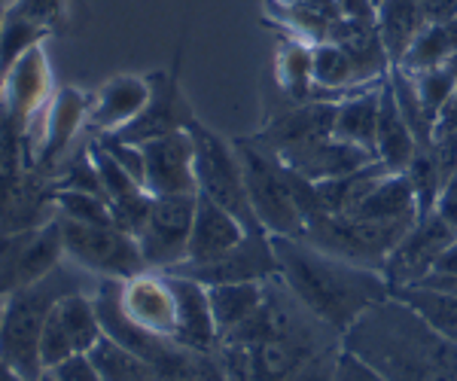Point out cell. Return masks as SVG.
Instances as JSON below:
<instances>
[{
    "instance_id": "6da1fadb",
    "label": "cell",
    "mask_w": 457,
    "mask_h": 381,
    "mask_svg": "<svg viewBox=\"0 0 457 381\" xmlns=\"http://www.w3.org/2000/svg\"><path fill=\"white\" fill-rule=\"evenodd\" d=\"M342 348L387 381H457V342L439 335L415 309L387 296L345 329Z\"/></svg>"
},
{
    "instance_id": "7a4b0ae2",
    "label": "cell",
    "mask_w": 457,
    "mask_h": 381,
    "mask_svg": "<svg viewBox=\"0 0 457 381\" xmlns=\"http://www.w3.org/2000/svg\"><path fill=\"white\" fill-rule=\"evenodd\" d=\"M278 277L320 324L345 335L353 320L390 296V284L375 269L333 256L305 238L271 236Z\"/></svg>"
},
{
    "instance_id": "3957f363",
    "label": "cell",
    "mask_w": 457,
    "mask_h": 381,
    "mask_svg": "<svg viewBox=\"0 0 457 381\" xmlns=\"http://www.w3.org/2000/svg\"><path fill=\"white\" fill-rule=\"evenodd\" d=\"M86 290L83 269L62 262L40 281L19 287L16 293L4 296V318H0V360L19 369L25 378H43L40 360V335L49 311L64 293Z\"/></svg>"
},
{
    "instance_id": "277c9868",
    "label": "cell",
    "mask_w": 457,
    "mask_h": 381,
    "mask_svg": "<svg viewBox=\"0 0 457 381\" xmlns=\"http://www.w3.org/2000/svg\"><path fill=\"white\" fill-rule=\"evenodd\" d=\"M235 153H238L241 171H245L247 195L253 204V214L269 236L302 238L305 219L296 199V174L284 165V159L275 150H269L260 137H238Z\"/></svg>"
},
{
    "instance_id": "5b68a950",
    "label": "cell",
    "mask_w": 457,
    "mask_h": 381,
    "mask_svg": "<svg viewBox=\"0 0 457 381\" xmlns=\"http://www.w3.org/2000/svg\"><path fill=\"white\" fill-rule=\"evenodd\" d=\"M187 128H189L193 144H195L198 195H208L211 202H217L220 208H226L232 217H238L241 226H245L250 236H269L253 214V204H250L245 171H241L235 144L223 141L217 131H211L204 122H198V120L189 122Z\"/></svg>"
},
{
    "instance_id": "8992f818",
    "label": "cell",
    "mask_w": 457,
    "mask_h": 381,
    "mask_svg": "<svg viewBox=\"0 0 457 381\" xmlns=\"http://www.w3.org/2000/svg\"><path fill=\"white\" fill-rule=\"evenodd\" d=\"M64 241V260L101 281H129V277L150 272L137 238L120 226H95L79 219L58 217Z\"/></svg>"
},
{
    "instance_id": "52a82bcc",
    "label": "cell",
    "mask_w": 457,
    "mask_h": 381,
    "mask_svg": "<svg viewBox=\"0 0 457 381\" xmlns=\"http://www.w3.org/2000/svg\"><path fill=\"white\" fill-rule=\"evenodd\" d=\"M409 229H403V226L370 223V219H360V217L312 214L305 219L302 238L333 256H342V260H348V262H357V266L381 272L387 253L400 244V238Z\"/></svg>"
},
{
    "instance_id": "ba28073f",
    "label": "cell",
    "mask_w": 457,
    "mask_h": 381,
    "mask_svg": "<svg viewBox=\"0 0 457 381\" xmlns=\"http://www.w3.org/2000/svg\"><path fill=\"white\" fill-rule=\"evenodd\" d=\"M64 262V241L58 217L43 226L0 232V299L40 281Z\"/></svg>"
},
{
    "instance_id": "9c48e42d",
    "label": "cell",
    "mask_w": 457,
    "mask_h": 381,
    "mask_svg": "<svg viewBox=\"0 0 457 381\" xmlns=\"http://www.w3.org/2000/svg\"><path fill=\"white\" fill-rule=\"evenodd\" d=\"M101 335H104V327H101L98 309H95V296H88V290L64 293L53 305V311H49L46 324H43V335H40L43 372L49 366L68 360L73 354H88V351L98 345Z\"/></svg>"
},
{
    "instance_id": "30bf717a",
    "label": "cell",
    "mask_w": 457,
    "mask_h": 381,
    "mask_svg": "<svg viewBox=\"0 0 457 381\" xmlns=\"http://www.w3.org/2000/svg\"><path fill=\"white\" fill-rule=\"evenodd\" d=\"M71 21V0H12L0 10V79L25 53L62 34Z\"/></svg>"
},
{
    "instance_id": "8fae6325",
    "label": "cell",
    "mask_w": 457,
    "mask_h": 381,
    "mask_svg": "<svg viewBox=\"0 0 457 381\" xmlns=\"http://www.w3.org/2000/svg\"><path fill=\"white\" fill-rule=\"evenodd\" d=\"M198 195H162L153 199L150 217L137 232V247L144 253L146 269L171 272L189 256V236H193Z\"/></svg>"
},
{
    "instance_id": "7c38bea8",
    "label": "cell",
    "mask_w": 457,
    "mask_h": 381,
    "mask_svg": "<svg viewBox=\"0 0 457 381\" xmlns=\"http://www.w3.org/2000/svg\"><path fill=\"white\" fill-rule=\"evenodd\" d=\"M454 238H457V229L439 214V211H430V214L418 217L415 226L400 238V244L387 253L385 269H381L390 290L421 284L427 275L436 272L439 260L445 256L448 247L454 244Z\"/></svg>"
},
{
    "instance_id": "4fadbf2b",
    "label": "cell",
    "mask_w": 457,
    "mask_h": 381,
    "mask_svg": "<svg viewBox=\"0 0 457 381\" xmlns=\"http://www.w3.org/2000/svg\"><path fill=\"white\" fill-rule=\"evenodd\" d=\"M144 153V189L153 199L162 195H198L195 144L189 128L137 144Z\"/></svg>"
},
{
    "instance_id": "5bb4252c",
    "label": "cell",
    "mask_w": 457,
    "mask_h": 381,
    "mask_svg": "<svg viewBox=\"0 0 457 381\" xmlns=\"http://www.w3.org/2000/svg\"><path fill=\"white\" fill-rule=\"evenodd\" d=\"M53 68H49L46 49L34 46L12 64V70L4 77V89H0V107L12 122L28 131L34 126L37 116L46 110L53 101Z\"/></svg>"
},
{
    "instance_id": "9a60e30c",
    "label": "cell",
    "mask_w": 457,
    "mask_h": 381,
    "mask_svg": "<svg viewBox=\"0 0 457 381\" xmlns=\"http://www.w3.org/2000/svg\"><path fill=\"white\" fill-rule=\"evenodd\" d=\"M165 275H183L193 281L213 287V284H238V281H265L278 275V260L271 251V236H247L235 251L213 262H180L177 269Z\"/></svg>"
},
{
    "instance_id": "2e32d148",
    "label": "cell",
    "mask_w": 457,
    "mask_h": 381,
    "mask_svg": "<svg viewBox=\"0 0 457 381\" xmlns=\"http://www.w3.org/2000/svg\"><path fill=\"white\" fill-rule=\"evenodd\" d=\"M120 305L131 324L174 342L177 302H174L171 277L165 272L162 275L141 272L129 277V281H120Z\"/></svg>"
},
{
    "instance_id": "e0dca14e",
    "label": "cell",
    "mask_w": 457,
    "mask_h": 381,
    "mask_svg": "<svg viewBox=\"0 0 457 381\" xmlns=\"http://www.w3.org/2000/svg\"><path fill=\"white\" fill-rule=\"evenodd\" d=\"M336 104L338 101H329V98L290 104V107L278 110L275 120H271L256 137H260L269 150H275L278 156L299 150V146L317 144L336 131Z\"/></svg>"
},
{
    "instance_id": "ac0fdd59",
    "label": "cell",
    "mask_w": 457,
    "mask_h": 381,
    "mask_svg": "<svg viewBox=\"0 0 457 381\" xmlns=\"http://www.w3.org/2000/svg\"><path fill=\"white\" fill-rule=\"evenodd\" d=\"M150 104L144 107V113L137 116L135 122H129L125 128L113 131L122 141L129 144H144L153 141V137L171 135V131L187 128L189 122L195 120L193 110L187 107L180 95V83H177V73H150Z\"/></svg>"
},
{
    "instance_id": "d6986e66",
    "label": "cell",
    "mask_w": 457,
    "mask_h": 381,
    "mask_svg": "<svg viewBox=\"0 0 457 381\" xmlns=\"http://www.w3.org/2000/svg\"><path fill=\"white\" fill-rule=\"evenodd\" d=\"M150 77H113L88 98V116L86 126L95 135H110L120 131L129 122H135L150 104Z\"/></svg>"
},
{
    "instance_id": "ffe728a7",
    "label": "cell",
    "mask_w": 457,
    "mask_h": 381,
    "mask_svg": "<svg viewBox=\"0 0 457 381\" xmlns=\"http://www.w3.org/2000/svg\"><path fill=\"white\" fill-rule=\"evenodd\" d=\"M168 277H171V290L177 302L174 342L180 348L198 351V354H213L220 345V329L211 311L208 287L183 275H168Z\"/></svg>"
},
{
    "instance_id": "44dd1931",
    "label": "cell",
    "mask_w": 457,
    "mask_h": 381,
    "mask_svg": "<svg viewBox=\"0 0 457 381\" xmlns=\"http://www.w3.org/2000/svg\"><path fill=\"white\" fill-rule=\"evenodd\" d=\"M327 40L338 43V46L348 53L351 64H353V73H357V86L366 89V86H378L387 79L390 62L385 43H381V34L375 28V19H351V16H342L329 28Z\"/></svg>"
},
{
    "instance_id": "7402d4cb",
    "label": "cell",
    "mask_w": 457,
    "mask_h": 381,
    "mask_svg": "<svg viewBox=\"0 0 457 381\" xmlns=\"http://www.w3.org/2000/svg\"><path fill=\"white\" fill-rule=\"evenodd\" d=\"M284 165L293 168L299 178L312 180V183H320V180H329V178H342V174H351V171H360V168L372 165L375 162V153L363 150L357 144H348L342 137L329 135L317 144H308V146H299L293 153H284Z\"/></svg>"
},
{
    "instance_id": "603a6c76",
    "label": "cell",
    "mask_w": 457,
    "mask_h": 381,
    "mask_svg": "<svg viewBox=\"0 0 457 381\" xmlns=\"http://www.w3.org/2000/svg\"><path fill=\"white\" fill-rule=\"evenodd\" d=\"M250 232L241 226L238 217H232L226 208H220L217 202H211L208 195L195 199V219H193V236H189V256L187 262H213L220 256L241 244Z\"/></svg>"
},
{
    "instance_id": "cb8c5ba5",
    "label": "cell",
    "mask_w": 457,
    "mask_h": 381,
    "mask_svg": "<svg viewBox=\"0 0 457 381\" xmlns=\"http://www.w3.org/2000/svg\"><path fill=\"white\" fill-rule=\"evenodd\" d=\"M418 153V141L411 135L409 122L403 120L400 104H396L390 83H381V110H378V131H375V159L387 168L390 174H405Z\"/></svg>"
},
{
    "instance_id": "d4e9b609",
    "label": "cell",
    "mask_w": 457,
    "mask_h": 381,
    "mask_svg": "<svg viewBox=\"0 0 457 381\" xmlns=\"http://www.w3.org/2000/svg\"><path fill=\"white\" fill-rule=\"evenodd\" d=\"M351 217L370 219V223L381 226H403V229L415 226L421 211H418V195L411 189V180L405 174H385L378 180V186L366 195V202Z\"/></svg>"
},
{
    "instance_id": "484cf974",
    "label": "cell",
    "mask_w": 457,
    "mask_h": 381,
    "mask_svg": "<svg viewBox=\"0 0 457 381\" xmlns=\"http://www.w3.org/2000/svg\"><path fill=\"white\" fill-rule=\"evenodd\" d=\"M378 110H381V83L342 95V101L336 104V131L333 135L375 153Z\"/></svg>"
},
{
    "instance_id": "4316f807",
    "label": "cell",
    "mask_w": 457,
    "mask_h": 381,
    "mask_svg": "<svg viewBox=\"0 0 457 381\" xmlns=\"http://www.w3.org/2000/svg\"><path fill=\"white\" fill-rule=\"evenodd\" d=\"M375 28H378L381 43H385L390 62L396 68L411 49V43L418 40V34L427 28L421 0H385V4H378L375 6Z\"/></svg>"
},
{
    "instance_id": "83f0119b",
    "label": "cell",
    "mask_w": 457,
    "mask_h": 381,
    "mask_svg": "<svg viewBox=\"0 0 457 381\" xmlns=\"http://www.w3.org/2000/svg\"><path fill=\"white\" fill-rule=\"evenodd\" d=\"M269 281V277H265ZM265 281H238V284H213L208 287L211 311L217 320L220 339L228 335L232 329L247 324L256 311H260L265 299Z\"/></svg>"
},
{
    "instance_id": "f1b7e54d",
    "label": "cell",
    "mask_w": 457,
    "mask_h": 381,
    "mask_svg": "<svg viewBox=\"0 0 457 381\" xmlns=\"http://www.w3.org/2000/svg\"><path fill=\"white\" fill-rule=\"evenodd\" d=\"M269 6L275 10V19L305 43L327 40L329 28L342 19L338 0H269Z\"/></svg>"
},
{
    "instance_id": "f546056e",
    "label": "cell",
    "mask_w": 457,
    "mask_h": 381,
    "mask_svg": "<svg viewBox=\"0 0 457 381\" xmlns=\"http://www.w3.org/2000/svg\"><path fill=\"white\" fill-rule=\"evenodd\" d=\"M390 296L403 299L409 309H415L424 318V324L436 329L439 335L457 342V296L454 293L424 287V284H409V287L390 290Z\"/></svg>"
},
{
    "instance_id": "4dcf8cb0",
    "label": "cell",
    "mask_w": 457,
    "mask_h": 381,
    "mask_svg": "<svg viewBox=\"0 0 457 381\" xmlns=\"http://www.w3.org/2000/svg\"><path fill=\"white\" fill-rule=\"evenodd\" d=\"M278 83L293 104H305V101H327V95L314 86L312 77V43L290 40L284 43L281 55H278ZM336 101V98H329Z\"/></svg>"
},
{
    "instance_id": "1f68e13d",
    "label": "cell",
    "mask_w": 457,
    "mask_h": 381,
    "mask_svg": "<svg viewBox=\"0 0 457 381\" xmlns=\"http://www.w3.org/2000/svg\"><path fill=\"white\" fill-rule=\"evenodd\" d=\"M88 357H92L101 381H162L156 366L120 345L116 339H110L107 333L98 339V345L88 351Z\"/></svg>"
},
{
    "instance_id": "d6a6232c",
    "label": "cell",
    "mask_w": 457,
    "mask_h": 381,
    "mask_svg": "<svg viewBox=\"0 0 457 381\" xmlns=\"http://www.w3.org/2000/svg\"><path fill=\"white\" fill-rule=\"evenodd\" d=\"M454 58H457V19H448V21H436V25H427L396 68L409 73H421L430 68H442V64L454 62Z\"/></svg>"
},
{
    "instance_id": "836d02e7",
    "label": "cell",
    "mask_w": 457,
    "mask_h": 381,
    "mask_svg": "<svg viewBox=\"0 0 457 381\" xmlns=\"http://www.w3.org/2000/svg\"><path fill=\"white\" fill-rule=\"evenodd\" d=\"M312 77L327 98H342V95L360 89L348 53L333 40L312 43Z\"/></svg>"
},
{
    "instance_id": "e575fe53",
    "label": "cell",
    "mask_w": 457,
    "mask_h": 381,
    "mask_svg": "<svg viewBox=\"0 0 457 381\" xmlns=\"http://www.w3.org/2000/svg\"><path fill=\"white\" fill-rule=\"evenodd\" d=\"M405 178L411 180V189H415V195H418V211H421V217L436 211L439 193H442V186H445V174H442L433 150H418L411 165L405 168Z\"/></svg>"
},
{
    "instance_id": "d590c367",
    "label": "cell",
    "mask_w": 457,
    "mask_h": 381,
    "mask_svg": "<svg viewBox=\"0 0 457 381\" xmlns=\"http://www.w3.org/2000/svg\"><path fill=\"white\" fill-rule=\"evenodd\" d=\"M55 217H68L95 226H116L104 195L77 193V189H55Z\"/></svg>"
},
{
    "instance_id": "8d00e7d4",
    "label": "cell",
    "mask_w": 457,
    "mask_h": 381,
    "mask_svg": "<svg viewBox=\"0 0 457 381\" xmlns=\"http://www.w3.org/2000/svg\"><path fill=\"white\" fill-rule=\"evenodd\" d=\"M338 351H342V342L333 348H327V351H317V354L308 357L305 363H299L296 372H293L287 381H333Z\"/></svg>"
},
{
    "instance_id": "74e56055",
    "label": "cell",
    "mask_w": 457,
    "mask_h": 381,
    "mask_svg": "<svg viewBox=\"0 0 457 381\" xmlns=\"http://www.w3.org/2000/svg\"><path fill=\"white\" fill-rule=\"evenodd\" d=\"M333 381H387L375 366H370L363 357H357L353 351L342 348L336 357V376Z\"/></svg>"
},
{
    "instance_id": "f35d334b",
    "label": "cell",
    "mask_w": 457,
    "mask_h": 381,
    "mask_svg": "<svg viewBox=\"0 0 457 381\" xmlns=\"http://www.w3.org/2000/svg\"><path fill=\"white\" fill-rule=\"evenodd\" d=\"M43 376H49L55 381H101L98 369H95V363L88 354H73V357H68V360L49 366Z\"/></svg>"
},
{
    "instance_id": "ab89813d",
    "label": "cell",
    "mask_w": 457,
    "mask_h": 381,
    "mask_svg": "<svg viewBox=\"0 0 457 381\" xmlns=\"http://www.w3.org/2000/svg\"><path fill=\"white\" fill-rule=\"evenodd\" d=\"M421 10L427 25H436V21L457 19V0H421Z\"/></svg>"
},
{
    "instance_id": "60d3db41",
    "label": "cell",
    "mask_w": 457,
    "mask_h": 381,
    "mask_svg": "<svg viewBox=\"0 0 457 381\" xmlns=\"http://www.w3.org/2000/svg\"><path fill=\"white\" fill-rule=\"evenodd\" d=\"M436 211L457 229V174H454V178H448V183L442 186L439 202H436Z\"/></svg>"
},
{
    "instance_id": "b9f144b4",
    "label": "cell",
    "mask_w": 457,
    "mask_h": 381,
    "mask_svg": "<svg viewBox=\"0 0 457 381\" xmlns=\"http://www.w3.org/2000/svg\"><path fill=\"white\" fill-rule=\"evenodd\" d=\"M342 6V16H351V19H375V10L370 0H338Z\"/></svg>"
},
{
    "instance_id": "7bdbcfd3",
    "label": "cell",
    "mask_w": 457,
    "mask_h": 381,
    "mask_svg": "<svg viewBox=\"0 0 457 381\" xmlns=\"http://www.w3.org/2000/svg\"><path fill=\"white\" fill-rule=\"evenodd\" d=\"M421 284H424V287H436V290L454 293V296H457V275L454 272H430Z\"/></svg>"
},
{
    "instance_id": "ee69618b",
    "label": "cell",
    "mask_w": 457,
    "mask_h": 381,
    "mask_svg": "<svg viewBox=\"0 0 457 381\" xmlns=\"http://www.w3.org/2000/svg\"><path fill=\"white\" fill-rule=\"evenodd\" d=\"M436 272H454V275H457V238H454V244L445 251V256L439 260Z\"/></svg>"
},
{
    "instance_id": "f6af8a7d",
    "label": "cell",
    "mask_w": 457,
    "mask_h": 381,
    "mask_svg": "<svg viewBox=\"0 0 457 381\" xmlns=\"http://www.w3.org/2000/svg\"><path fill=\"white\" fill-rule=\"evenodd\" d=\"M0 381H31V378H25L19 369H12L10 363H4V360H0Z\"/></svg>"
},
{
    "instance_id": "bcb514c9",
    "label": "cell",
    "mask_w": 457,
    "mask_h": 381,
    "mask_svg": "<svg viewBox=\"0 0 457 381\" xmlns=\"http://www.w3.org/2000/svg\"><path fill=\"white\" fill-rule=\"evenodd\" d=\"M12 4V0H0V10H4V6H10Z\"/></svg>"
},
{
    "instance_id": "7dc6e473",
    "label": "cell",
    "mask_w": 457,
    "mask_h": 381,
    "mask_svg": "<svg viewBox=\"0 0 457 381\" xmlns=\"http://www.w3.org/2000/svg\"><path fill=\"white\" fill-rule=\"evenodd\" d=\"M370 4H372V10H375V6H378V4H385V0H370Z\"/></svg>"
},
{
    "instance_id": "c3c4849f",
    "label": "cell",
    "mask_w": 457,
    "mask_h": 381,
    "mask_svg": "<svg viewBox=\"0 0 457 381\" xmlns=\"http://www.w3.org/2000/svg\"><path fill=\"white\" fill-rule=\"evenodd\" d=\"M0 318H4V299H0Z\"/></svg>"
},
{
    "instance_id": "681fc988",
    "label": "cell",
    "mask_w": 457,
    "mask_h": 381,
    "mask_svg": "<svg viewBox=\"0 0 457 381\" xmlns=\"http://www.w3.org/2000/svg\"><path fill=\"white\" fill-rule=\"evenodd\" d=\"M40 381H55V378H49V376H43V378H40Z\"/></svg>"
},
{
    "instance_id": "f907efd6",
    "label": "cell",
    "mask_w": 457,
    "mask_h": 381,
    "mask_svg": "<svg viewBox=\"0 0 457 381\" xmlns=\"http://www.w3.org/2000/svg\"><path fill=\"white\" fill-rule=\"evenodd\" d=\"M0 89H4V79H0Z\"/></svg>"
}]
</instances>
